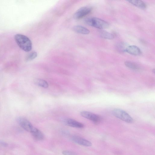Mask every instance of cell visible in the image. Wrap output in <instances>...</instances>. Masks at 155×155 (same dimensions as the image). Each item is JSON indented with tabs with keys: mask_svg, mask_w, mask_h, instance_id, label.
Wrapping results in <instances>:
<instances>
[{
	"mask_svg": "<svg viewBox=\"0 0 155 155\" xmlns=\"http://www.w3.org/2000/svg\"><path fill=\"white\" fill-rule=\"evenodd\" d=\"M15 39L19 47L26 52L30 51L32 44L31 40L26 36L21 34H17L15 36Z\"/></svg>",
	"mask_w": 155,
	"mask_h": 155,
	"instance_id": "1",
	"label": "cell"
},
{
	"mask_svg": "<svg viewBox=\"0 0 155 155\" xmlns=\"http://www.w3.org/2000/svg\"><path fill=\"white\" fill-rule=\"evenodd\" d=\"M85 22L89 25L100 29L107 28L109 27V24L107 22L96 17L87 18L85 20Z\"/></svg>",
	"mask_w": 155,
	"mask_h": 155,
	"instance_id": "2",
	"label": "cell"
},
{
	"mask_svg": "<svg viewBox=\"0 0 155 155\" xmlns=\"http://www.w3.org/2000/svg\"><path fill=\"white\" fill-rule=\"evenodd\" d=\"M112 113L116 117L128 123H132L133 120L130 116L125 111L119 109H114Z\"/></svg>",
	"mask_w": 155,
	"mask_h": 155,
	"instance_id": "3",
	"label": "cell"
},
{
	"mask_svg": "<svg viewBox=\"0 0 155 155\" xmlns=\"http://www.w3.org/2000/svg\"><path fill=\"white\" fill-rule=\"evenodd\" d=\"M17 121L21 127L26 131L31 132L34 127L26 118L22 117H18Z\"/></svg>",
	"mask_w": 155,
	"mask_h": 155,
	"instance_id": "4",
	"label": "cell"
},
{
	"mask_svg": "<svg viewBox=\"0 0 155 155\" xmlns=\"http://www.w3.org/2000/svg\"><path fill=\"white\" fill-rule=\"evenodd\" d=\"M92 8L89 6L82 7L78 9L74 14V17L75 19H80L89 14Z\"/></svg>",
	"mask_w": 155,
	"mask_h": 155,
	"instance_id": "5",
	"label": "cell"
},
{
	"mask_svg": "<svg viewBox=\"0 0 155 155\" xmlns=\"http://www.w3.org/2000/svg\"><path fill=\"white\" fill-rule=\"evenodd\" d=\"M81 115L86 118L97 123L100 120V118L97 115L91 112L84 111L80 113Z\"/></svg>",
	"mask_w": 155,
	"mask_h": 155,
	"instance_id": "6",
	"label": "cell"
},
{
	"mask_svg": "<svg viewBox=\"0 0 155 155\" xmlns=\"http://www.w3.org/2000/svg\"><path fill=\"white\" fill-rule=\"evenodd\" d=\"M71 139L75 143L85 147H90L92 145V143L90 141L78 136L72 137Z\"/></svg>",
	"mask_w": 155,
	"mask_h": 155,
	"instance_id": "7",
	"label": "cell"
},
{
	"mask_svg": "<svg viewBox=\"0 0 155 155\" xmlns=\"http://www.w3.org/2000/svg\"><path fill=\"white\" fill-rule=\"evenodd\" d=\"M125 51L128 53L134 55H138L141 53L140 49L135 45H130L126 48Z\"/></svg>",
	"mask_w": 155,
	"mask_h": 155,
	"instance_id": "8",
	"label": "cell"
},
{
	"mask_svg": "<svg viewBox=\"0 0 155 155\" xmlns=\"http://www.w3.org/2000/svg\"><path fill=\"white\" fill-rule=\"evenodd\" d=\"M65 123L67 125L73 127L82 128L84 127L82 123L71 119H67L65 120Z\"/></svg>",
	"mask_w": 155,
	"mask_h": 155,
	"instance_id": "9",
	"label": "cell"
},
{
	"mask_svg": "<svg viewBox=\"0 0 155 155\" xmlns=\"http://www.w3.org/2000/svg\"><path fill=\"white\" fill-rule=\"evenodd\" d=\"M30 133L34 138L36 140H41L44 139V137L43 133L35 127Z\"/></svg>",
	"mask_w": 155,
	"mask_h": 155,
	"instance_id": "10",
	"label": "cell"
},
{
	"mask_svg": "<svg viewBox=\"0 0 155 155\" xmlns=\"http://www.w3.org/2000/svg\"><path fill=\"white\" fill-rule=\"evenodd\" d=\"M73 29L76 32L84 35L88 34L90 32L87 28L80 25L74 26Z\"/></svg>",
	"mask_w": 155,
	"mask_h": 155,
	"instance_id": "11",
	"label": "cell"
},
{
	"mask_svg": "<svg viewBox=\"0 0 155 155\" xmlns=\"http://www.w3.org/2000/svg\"><path fill=\"white\" fill-rule=\"evenodd\" d=\"M127 1L130 4L142 9H145L147 7L145 3L141 0H130Z\"/></svg>",
	"mask_w": 155,
	"mask_h": 155,
	"instance_id": "12",
	"label": "cell"
},
{
	"mask_svg": "<svg viewBox=\"0 0 155 155\" xmlns=\"http://www.w3.org/2000/svg\"><path fill=\"white\" fill-rule=\"evenodd\" d=\"M99 31L100 35L104 38L112 39L114 38L113 34L105 30H101Z\"/></svg>",
	"mask_w": 155,
	"mask_h": 155,
	"instance_id": "13",
	"label": "cell"
},
{
	"mask_svg": "<svg viewBox=\"0 0 155 155\" xmlns=\"http://www.w3.org/2000/svg\"><path fill=\"white\" fill-rule=\"evenodd\" d=\"M34 81L36 85L43 88H47L48 87V83L46 81L42 79H37Z\"/></svg>",
	"mask_w": 155,
	"mask_h": 155,
	"instance_id": "14",
	"label": "cell"
},
{
	"mask_svg": "<svg viewBox=\"0 0 155 155\" xmlns=\"http://www.w3.org/2000/svg\"><path fill=\"white\" fill-rule=\"evenodd\" d=\"M124 64L127 67L131 69L136 70L139 69L138 66L133 62L129 61H126L125 62Z\"/></svg>",
	"mask_w": 155,
	"mask_h": 155,
	"instance_id": "15",
	"label": "cell"
},
{
	"mask_svg": "<svg viewBox=\"0 0 155 155\" xmlns=\"http://www.w3.org/2000/svg\"><path fill=\"white\" fill-rule=\"evenodd\" d=\"M37 56V54L36 51H32L25 58V60L26 61H31L35 59Z\"/></svg>",
	"mask_w": 155,
	"mask_h": 155,
	"instance_id": "16",
	"label": "cell"
},
{
	"mask_svg": "<svg viewBox=\"0 0 155 155\" xmlns=\"http://www.w3.org/2000/svg\"><path fill=\"white\" fill-rule=\"evenodd\" d=\"M62 153L64 155H78L75 153L68 150H63Z\"/></svg>",
	"mask_w": 155,
	"mask_h": 155,
	"instance_id": "17",
	"label": "cell"
},
{
	"mask_svg": "<svg viewBox=\"0 0 155 155\" xmlns=\"http://www.w3.org/2000/svg\"><path fill=\"white\" fill-rule=\"evenodd\" d=\"M0 146L6 147L8 146V144L4 141H0Z\"/></svg>",
	"mask_w": 155,
	"mask_h": 155,
	"instance_id": "18",
	"label": "cell"
},
{
	"mask_svg": "<svg viewBox=\"0 0 155 155\" xmlns=\"http://www.w3.org/2000/svg\"><path fill=\"white\" fill-rule=\"evenodd\" d=\"M153 72L154 73V72H155V69H153Z\"/></svg>",
	"mask_w": 155,
	"mask_h": 155,
	"instance_id": "19",
	"label": "cell"
}]
</instances>
